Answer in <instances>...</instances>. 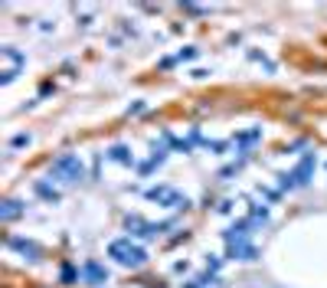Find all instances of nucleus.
<instances>
[{
    "instance_id": "f257e3e1",
    "label": "nucleus",
    "mask_w": 327,
    "mask_h": 288,
    "mask_svg": "<svg viewBox=\"0 0 327 288\" xmlns=\"http://www.w3.org/2000/svg\"><path fill=\"white\" fill-rule=\"evenodd\" d=\"M108 256L115 259L118 265H125V269H138V265L148 262V252L141 249L138 242H131V236H121L108 246Z\"/></svg>"
},
{
    "instance_id": "f03ea898",
    "label": "nucleus",
    "mask_w": 327,
    "mask_h": 288,
    "mask_svg": "<svg viewBox=\"0 0 327 288\" xmlns=\"http://www.w3.org/2000/svg\"><path fill=\"white\" fill-rule=\"evenodd\" d=\"M314 167H318V157H314V154H304L301 161H298V167H295V171H288V174H281V177H278L281 190L308 187V184L314 180Z\"/></svg>"
},
{
    "instance_id": "7ed1b4c3",
    "label": "nucleus",
    "mask_w": 327,
    "mask_h": 288,
    "mask_svg": "<svg viewBox=\"0 0 327 288\" xmlns=\"http://www.w3.org/2000/svg\"><path fill=\"white\" fill-rule=\"evenodd\" d=\"M49 174L66 180V184H79V180L85 177V167H82V161H79L76 154H59L53 164H49Z\"/></svg>"
},
{
    "instance_id": "20e7f679",
    "label": "nucleus",
    "mask_w": 327,
    "mask_h": 288,
    "mask_svg": "<svg viewBox=\"0 0 327 288\" xmlns=\"http://www.w3.org/2000/svg\"><path fill=\"white\" fill-rule=\"evenodd\" d=\"M148 200L161 203V206H170V210H187L190 200L183 193H177L173 187H167V184H161V187H151L148 190Z\"/></svg>"
},
{
    "instance_id": "39448f33",
    "label": "nucleus",
    "mask_w": 327,
    "mask_h": 288,
    "mask_svg": "<svg viewBox=\"0 0 327 288\" xmlns=\"http://www.w3.org/2000/svg\"><path fill=\"white\" fill-rule=\"evenodd\" d=\"M125 226L134 229V236H141V239H154V236H161L164 229H170V223H144L141 216H128Z\"/></svg>"
},
{
    "instance_id": "423d86ee",
    "label": "nucleus",
    "mask_w": 327,
    "mask_h": 288,
    "mask_svg": "<svg viewBox=\"0 0 327 288\" xmlns=\"http://www.w3.org/2000/svg\"><path fill=\"white\" fill-rule=\"evenodd\" d=\"M7 246H10V249H16L23 259H30V262H36V259L43 256V249H39V246H36L33 239H20V236H10V239H7Z\"/></svg>"
},
{
    "instance_id": "0eeeda50",
    "label": "nucleus",
    "mask_w": 327,
    "mask_h": 288,
    "mask_svg": "<svg viewBox=\"0 0 327 288\" xmlns=\"http://www.w3.org/2000/svg\"><path fill=\"white\" fill-rule=\"evenodd\" d=\"M229 259H239V262H255L258 259V249L252 242H233L229 246Z\"/></svg>"
},
{
    "instance_id": "6e6552de",
    "label": "nucleus",
    "mask_w": 327,
    "mask_h": 288,
    "mask_svg": "<svg viewBox=\"0 0 327 288\" xmlns=\"http://www.w3.org/2000/svg\"><path fill=\"white\" fill-rule=\"evenodd\" d=\"M82 279H88V282H95V285H101V282H108V272H105L98 262H85V265H82Z\"/></svg>"
},
{
    "instance_id": "1a4fd4ad",
    "label": "nucleus",
    "mask_w": 327,
    "mask_h": 288,
    "mask_svg": "<svg viewBox=\"0 0 327 288\" xmlns=\"http://www.w3.org/2000/svg\"><path fill=\"white\" fill-rule=\"evenodd\" d=\"M16 216H23V203H20V200H3V206H0V219H3V223H13Z\"/></svg>"
},
{
    "instance_id": "9d476101",
    "label": "nucleus",
    "mask_w": 327,
    "mask_h": 288,
    "mask_svg": "<svg viewBox=\"0 0 327 288\" xmlns=\"http://www.w3.org/2000/svg\"><path fill=\"white\" fill-rule=\"evenodd\" d=\"M33 190H36V193L43 196V200H49V203H56V200H59V190H53L49 184H43V180H36V187H33Z\"/></svg>"
},
{
    "instance_id": "9b49d317",
    "label": "nucleus",
    "mask_w": 327,
    "mask_h": 288,
    "mask_svg": "<svg viewBox=\"0 0 327 288\" xmlns=\"http://www.w3.org/2000/svg\"><path fill=\"white\" fill-rule=\"evenodd\" d=\"M108 157H111V161H118V164H131V151H128L125 144H115V148L108 151Z\"/></svg>"
},
{
    "instance_id": "f8f14e48",
    "label": "nucleus",
    "mask_w": 327,
    "mask_h": 288,
    "mask_svg": "<svg viewBox=\"0 0 327 288\" xmlns=\"http://www.w3.org/2000/svg\"><path fill=\"white\" fill-rule=\"evenodd\" d=\"M258 138H262V128H252V131L236 134V144H252V141H258Z\"/></svg>"
},
{
    "instance_id": "ddd939ff",
    "label": "nucleus",
    "mask_w": 327,
    "mask_h": 288,
    "mask_svg": "<svg viewBox=\"0 0 327 288\" xmlns=\"http://www.w3.org/2000/svg\"><path fill=\"white\" fill-rule=\"evenodd\" d=\"M193 56H196V49H183V53H180L177 59H180V63H183V59H193Z\"/></svg>"
}]
</instances>
